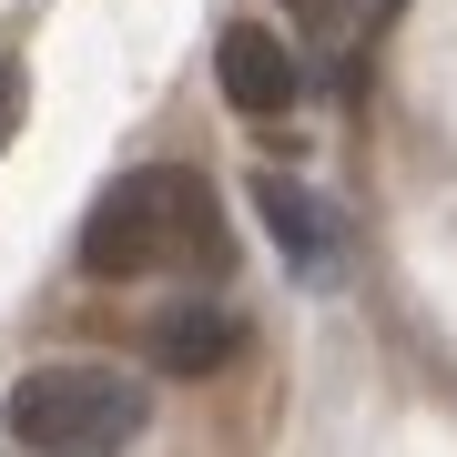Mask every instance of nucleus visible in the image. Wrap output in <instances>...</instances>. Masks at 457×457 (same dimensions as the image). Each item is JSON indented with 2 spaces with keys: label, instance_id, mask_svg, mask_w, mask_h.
<instances>
[{
  "label": "nucleus",
  "instance_id": "6",
  "mask_svg": "<svg viewBox=\"0 0 457 457\" xmlns=\"http://www.w3.org/2000/svg\"><path fill=\"white\" fill-rule=\"evenodd\" d=\"M21 92H31V82H21V62H0V143L21 132Z\"/></svg>",
  "mask_w": 457,
  "mask_h": 457
},
{
  "label": "nucleus",
  "instance_id": "4",
  "mask_svg": "<svg viewBox=\"0 0 457 457\" xmlns=\"http://www.w3.org/2000/svg\"><path fill=\"white\" fill-rule=\"evenodd\" d=\"M213 62H224V102H234V112L264 122V112H285V102H295V51L264 31V21H234Z\"/></svg>",
  "mask_w": 457,
  "mask_h": 457
},
{
  "label": "nucleus",
  "instance_id": "3",
  "mask_svg": "<svg viewBox=\"0 0 457 457\" xmlns=\"http://www.w3.org/2000/svg\"><path fill=\"white\" fill-rule=\"evenodd\" d=\"M254 213L275 224V245H285L295 264H305L315 285H336V275H345V224H336V213L315 204L295 173H254Z\"/></svg>",
  "mask_w": 457,
  "mask_h": 457
},
{
  "label": "nucleus",
  "instance_id": "5",
  "mask_svg": "<svg viewBox=\"0 0 457 457\" xmlns=\"http://www.w3.org/2000/svg\"><path fill=\"white\" fill-rule=\"evenodd\" d=\"M143 345H153V366H173V376H213L234 345H245V326H234L224 305H163Z\"/></svg>",
  "mask_w": 457,
  "mask_h": 457
},
{
  "label": "nucleus",
  "instance_id": "1",
  "mask_svg": "<svg viewBox=\"0 0 457 457\" xmlns=\"http://www.w3.org/2000/svg\"><path fill=\"white\" fill-rule=\"evenodd\" d=\"M204 264H224V213H213V183L183 163L122 173L82 224V275L132 285V275H204Z\"/></svg>",
  "mask_w": 457,
  "mask_h": 457
},
{
  "label": "nucleus",
  "instance_id": "2",
  "mask_svg": "<svg viewBox=\"0 0 457 457\" xmlns=\"http://www.w3.org/2000/svg\"><path fill=\"white\" fill-rule=\"evenodd\" d=\"M11 437L31 457H122L143 437V386L112 366H31L11 386Z\"/></svg>",
  "mask_w": 457,
  "mask_h": 457
}]
</instances>
